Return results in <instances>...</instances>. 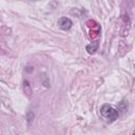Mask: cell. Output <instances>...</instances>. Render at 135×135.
Instances as JSON below:
<instances>
[{
  "mask_svg": "<svg viewBox=\"0 0 135 135\" xmlns=\"http://www.w3.org/2000/svg\"><path fill=\"white\" fill-rule=\"evenodd\" d=\"M100 114L103 118H105L109 122H113L115 121L118 116H119V111L117 109H115L113 105L111 104H103L100 108Z\"/></svg>",
  "mask_w": 135,
  "mask_h": 135,
  "instance_id": "6da1fadb",
  "label": "cell"
},
{
  "mask_svg": "<svg viewBox=\"0 0 135 135\" xmlns=\"http://www.w3.org/2000/svg\"><path fill=\"white\" fill-rule=\"evenodd\" d=\"M58 25H59V27H60L61 30H63V31H69V30L72 27L73 22H72V20H71L70 18H68V17H61V18L59 19V21H58Z\"/></svg>",
  "mask_w": 135,
  "mask_h": 135,
  "instance_id": "7a4b0ae2",
  "label": "cell"
},
{
  "mask_svg": "<svg viewBox=\"0 0 135 135\" xmlns=\"http://www.w3.org/2000/svg\"><path fill=\"white\" fill-rule=\"evenodd\" d=\"M98 41H94V42H91V43H89L88 45H86V47H85V50H86V52L89 53V54H94L97 50H98Z\"/></svg>",
  "mask_w": 135,
  "mask_h": 135,
  "instance_id": "3957f363",
  "label": "cell"
},
{
  "mask_svg": "<svg viewBox=\"0 0 135 135\" xmlns=\"http://www.w3.org/2000/svg\"><path fill=\"white\" fill-rule=\"evenodd\" d=\"M23 84H24V91L27 92V94H30V93H31V88H30V83H28V81L25 80V81L23 82Z\"/></svg>",
  "mask_w": 135,
  "mask_h": 135,
  "instance_id": "277c9868",
  "label": "cell"
},
{
  "mask_svg": "<svg viewBox=\"0 0 135 135\" xmlns=\"http://www.w3.org/2000/svg\"><path fill=\"white\" fill-rule=\"evenodd\" d=\"M132 135H134V133H132Z\"/></svg>",
  "mask_w": 135,
  "mask_h": 135,
  "instance_id": "5b68a950",
  "label": "cell"
}]
</instances>
